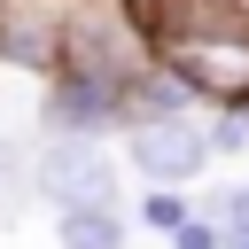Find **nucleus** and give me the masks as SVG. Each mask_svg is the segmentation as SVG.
I'll list each match as a JSON object with an SVG mask.
<instances>
[{"label": "nucleus", "mask_w": 249, "mask_h": 249, "mask_svg": "<svg viewBox=\"0 0 249 249\" xmlns=\"http://www.w3.org/2000/svg\"><path fill=\"white\" fill-rule=\"evenodd\" d=\"M226 249H249V233H241V241H226Z\"/></svg>", "instance_id": "11"}, {"label": "nucleus", "mask_w": 249, "mask_h": 249, "mask_svg": "<svg viewBox=\"0 0 249 249\" xmlns=\"http://www.w3.org/2000/svg\"><path fill=\"white\" fill-rule=\"evenodd\" d=\"M54 241H62V249H124V210H117V202L54 210Z\"/></svg>", "instance_id": "5"}, {"label": "nucleus", "mask_w": 249, "mask_h": 249, "mask_svg": "<svg viewBox=\"0 0 249 249\" xmlns=\"http://www.w3.org/2000/svg\"><path fill=\"white\" fill-rule=\"evenodd\" d=\"M171 249H226V226H218V218H210V210L195 202V218H187V226L171 233Z\"/></svg>", "instance_id": "10"}, {"label": "nucleus", "mask_w": 249, "mask_h": 249, "mask_svg": "<svg viewBox=\"0 0 249 249\" xmlns=\"http://www.w3.org/2000/svg\"><path fill=\"white\" fill-rule=\"evenodd\" d=\"M202 210L226 226V241H241V233H249V187H226V195H210Z\"/></svg>", "instance_id": "9"}, {"label": "nucleus", "mask_w": 249, "mask_h": 249, "mask_svg": "<svg viewBox=\"0 0 249 249\" xmlns=\"http://www.w3.org/2000/svg\"><path fill=\"white\" fill-rule=\"evenodd\" d=\"M124 124H132V86H117V78H70V70H54L47 93H39V132H93V140H109Z\"/></svg>", "instance_id": "4"}, {"label": "nucleus", "mask_w": 249, "mask_h": 249, "mask_svg": "<svg viewBox=\"0 0 249 249\" xmlns=\"http://www.w3.org/2000/svg\"><path fill=\"white\" fill-rule=\"evenodd\" d=\"M124 163L140 179H163V187H195L218 148H210V117H140L124 124Z\"/></svg>", "instance_id": "2"}, {"label": "nucleus", "mask_w": 249, "mask_h": 249, "mask_svg": "<svg viewBox=\"0 0 249 249\" xmlns=\"http://www.w3.org/2000/svg\"><path fill=\"white\" fill-rule=\"evenodd\" d=\"M210 148L218 156H249V101H218L210 109Z\"/></svg>", "instance_id": "8"}, {"label": "nucleus", "mask_w": 249, "mask_h": 249, "mask_svg": "<svg viewBox=\"0 0 249 249\" xmlns=\"http://www.w3.org/2000/svg\"><path fill=\"white\" fill-rule=\"evenodd\" d=\"M132 210H140V226H148V233H163V241H171V233H179V226L195 218L187 187H163V179H148V195H140Z\"/></svg>", "instance_id": "7"}, {"label": "nucleus", "mask_w": 249, "mask_h": 249, "mask_svg": "<svg viewBox=\"0 0 249 249\" xmlns=\"http://www.w3.org/2000/svg\"><path fill=\"white\" fill-rule=\"evenodd\" d=\"M54 249H62V241H54Z\"/></svg>", "instance_id": "12"}, {"label": "nucleus", "mask_w": 249, "mask_h": 249, "mask_svg": "<svg viewBox=\"0 0 249 249\" xmlns=\"http://www.w3.org/2000/svg\"><path fill=\"white\" fill-rule=\"evenodd\" d=\"M156 54L218 109V101H249V31H171L156 39Z\"/></svg>", "instance_id": "3"}, {"label": "nucleus", "mask_w": 249, "mask_h": 249, "mask_svg": "<svg viewBox=\"0 0 249 249\" xmlns=\"http://www.w3.org/2000/svg\"><path fill=\"white\" fill-rule=\"evenodd\" d=\"M39 202L47 210H86V202H117L124 210L117 156L93 132H39Z\"/></svg>", "instance_id": "1"}, {"label": "nucleus", "mask_w": 249, "mask_h": 249, "mask_svg": "<svg viewBox=\"0 0 249 249\" xmlns=\"http://www.w3.org/2000/svg\"><path fill=\"white\" fill-rule=\"evenodd\" d=\"M0 202H39V140L0 132Z\"/></svg>", "instance_id": "6"}]
</instances>
